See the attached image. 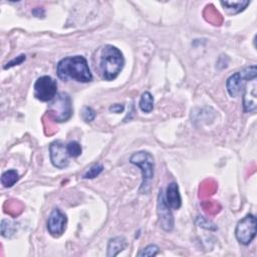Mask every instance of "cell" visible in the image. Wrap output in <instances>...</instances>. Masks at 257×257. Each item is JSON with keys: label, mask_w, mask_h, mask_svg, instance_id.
Here are the masks:
<instances>
[{"label": "cell", "mask_w": 257, "mask_h": 257, "mask_svg": "<svg viewBox=\"0 0 257 257\" xmlns=\"http://www.w3.org/2000/svg\"><path fill=\"white\" fill-rule=\"evenodd\" d=\"M59 78L67 80L72 78L79 82H88L92 79V74L86 59L81 55L68 56L61 59L56 68Z\"/></svg>", "instance_id": "obj_1"}, {"label": "cell", "mask_w": 257, "mask_h": 257, "mask_svg": "<svg viewBox=\"0 0 257 257\" xmlns=\"http://www.w3.org/2000/svg\"><path fill=\"white\" fill-rule=\"evenodd\" d=\"M124 65V58L121 51L112 45H105L101 50L100 69L106 80L115 79Z\"/></svg>", "instance_id": "obj_2"}, {"label": "cell", "mask_w": 257, "mask_h": 257, "mask_svg": "<svg viewBox=\"0 0 257 257\" xmlns=\"http://www.w3.org/2000/svg\"><path fill=\"white\" fill-rule=\"evenodd\" d=\"M130 162L140 168L142 172L143 180L140 187V192L143 194L149 193L155 172V161L153 155L147 151H140L131 156Z\"/></svg>", "instance_id": "obj_3"}, {"label": "cell", "mask_w": 257, "mask_h": 257, "mask_svg": "<svg viewBox=\"0 0 257 257\" xmlns=\"http://www.w3.org/2000/svg\"><path fill=\"white\" fill-rule=\"evenodd\" d=\"M48 117L56 122L68 120L72 115L71 98L66 92H59L48 104Z\"/></svg>", "instance_id": "obj_4"}, {"label": "cell", "mask_w": 257, "mask_h": 257, "mask_svg": "<svg viewBox=\"0 0 257 257\" xmlns=\"http://www.w3.org/2000/svg\"><path fill=\"white\" fill-rule=\"evenodd\" d=\"M256 75H257L256 65L247 66L242 70L232 74L227 79V82H226V86L229 94L232 97L237 96L240 93L241 89L245 86L246 82L256 78Z\"/></svg>", "instance_id": "obj_5"}, {"label": "cell", "mask_w": 257, "mask_h": 257, "mask_svg": "<svg viewBox=\"0 0 257 257\" xmlns=\"http://www.w3.org/2000/svg\"><path fill=\"white\" fill-rule=\"evenodd\" d=\"M256 217L252 214L246 215L241 219L235 229V236L242 245H249L256 236Z\"/></svg>", "instance_id": "obj_6"}, {"label": "cell", "mask_w": 257, "mask_h": 257, "mask_svg": "<svg viewBox=\"0 0 257 257\" xmlns=\"http://www.w3.org/2000/svg\"><path fill=\"white\" fill-rule=\"evenodd\" d=\"M33 88L34 96L40 101H51L57 94V83L48 75L37 78Z\"/></svg>", "instance_id": "obj_7"}, {"label": "cell", "mask_w": 257, "mask_h": 257, "mask_svg": "<svg viewBox=\"0 0 257 257\" xmlns=\"http://www.w3.org/2000/svg\"><path fill=\"white\" fill-rule=\"evenodd\" d=\"M157 213L159 217V223L164 231L170 232L174 228V217L171 208L168 206L165 200V194L161 189L158 195L157 201Z\"/></svg>", "instance_id": "obj_8"}, {"label": "cell", "mask_w": 257, "mask_h": 257, "mask_svg": "<svg viewBox=\"0 0 257 257\" xmlns=\"http://www.w3.org/2000/svg\"><path fill=\"white\" fill-rule=\"evenodd\" d=\"M67 218L58 208H54L47 220V230L53 237L61 236L66 228Z\"/></svg>", "instance_id": "obj_9"}, {"label": "cell", "mask_w": 257, "mask_h": 257, "mask_svg": "<svg viewBox=\"0 0 257 257\" xmlns=\"http://www.w3.org/2000/svg\"><path fill=\"white\" fill-rule=\"evenodd\" d=\"M50 161L52 165L58 169H63L67 167L69 161V155L66 150V145L60 141H55L49 146Z\"/></svg>", "instance_id": "obj_10"}, {"label": "cell", "mask_w": 257, "mask_h": 257, "mask_svg": "<svg viewBox=\"0 0 257 257\" xmlns=\"http://www.w3.org/2000/svg\"><path fill=\"white\" fill-rule=\"evenodd\" d=\"M257 82L256 78L246 82L245 91L243 94V108L245 112H253L257 107Z\"/></svg>", "instance_id": "obj_11"}, {"label": "cell", "mask_w": 257, "mask_h": 257, "mask_svg": "<svg viewBox=\"0 0 257 257\" xmlns=\"http://www.w3.org/2000/svg\"><path fill=\"white\" fill-rule=\"evenodd\" d=\"M165 200L171 209L178 210L181 207L182 199H181V195H180L179 187H178L177 183L173 182L168 185L167 190H166Z\"/></svg>", "instance_id": "obj_12"}, {"label": "cell", "mask_w": 257, "mask_h": 257, "mask_svg": "<svg viewBox=\"0 0 257 257\" xmlns=\"http://www.w3.org/2000/svg\"><path fill=\"white\" fill-rule=\"evenodd\" d=\"M127 243L124 237L122 236H117L114 238H111L108 241V245H107V253L106 255L108 257L110 256H116L119 252H121L125 247H126Z\"/></svg>", "instance_id": "obj_13"}, {"label": "cell", "mask_w": 257, "mask_h": 257, "mask_svg": "<svg viewBox=\"0 0 257 257\" xmlns=\"http://www.w3.org/2000/svg\"><path fill=\"white\" fill-rule=\"evenodd\" d=\"M249 4V1H221V5L230 14H236L243 11Z\"/></svg>", "instance_id": "obj_14"}, {"label": "cell", "mask_w": 257, "mask_h": 257, "mask_svg": "<svg viewBox=\"0 0 257 257\" xmlns=\"http://www.w3.org/2000/svg\"><path fill=\"white\" fill-rule=\"evenodd\" d=\"M140 108L144 112H151L154 108V97L149 91H145L140 99Z\"/></svg>", "instance_id": "obj_15"}, {"label": "cell", "mask_w": 257, "mask_h": 257, "mask_svg": "<svg viewBox=\"0 0 257 257\" xmlns=\"http://www.w3.org/2000/svg\"><path fill=\"white\" fill-rule=\"evenodd\" d=\"M19 180V175L15 170H9L2 174L1 183L3 187L10 188Z\"/></svg>", "instance_id": "obj_16"}, {"label": "cell", "mask_w": 257, "mask_h": 257, "mask_svg": "<svg viewBox=\"0 0 257 257\" xmlns=\"http://www.w3.org/2000/svg\"><path fill=\"white\" fill-rule=\"evenodd\" d=\"M15 231V224L9 220L3 219L1 221V235L3 237H11Z\"/></svg>", "instance_id": "obj_17"}, {"label": "cell", "mask_w": 257, "mask_h": 257, "mask_svg": "<svg viewBox=\"0 0 257 257\" xmlns=\"http://www.w3.org/2000/svg\"><path fill=\"white\" fill-rule=\"evenodd\" d=\"M66 150H67V153H68L69 157H72V158H77L78 156H80L81 151H82L80 145L75 141L67 143L66 144Z\"/></svg>", "instance_id": "obj_18"}, {"label": "cell", "mask_w": 257, "mask_h": 257, "mask_svg": "<svg viewBox=\"0 0 257 257\" xmlns=\"http://www.w3.org/2000/svg\"><path fill=\"white\" fill-rule=\"evenodd\" d=\"M103 170V167L102 165L100 164H95L93 166H91L89 168V170L82 176L83 179H93L95 177H97Z\"/></svg>", "instance_id": "obj_19"}, {"label": "cell", "mask_w": 257, "mask_h": 257, "mask_svg": "<svg viewBox=\"0 0 257 257\" xmlns=\"http://www.w3.org/2000/svg\"><path fill=\"white\" fill-rule=\"evenodd\" d=\"M159 253V247L155 244H150L144 249H142L141 252H139L140 257H145V256H156Z\"/></svg>", "instance_id": "obj_20"}, {"label": "cell", "mask_w": 257, "mask_h": 257, "mask_svg": "<svg viewBox=\"0 0 257 257\" xmlns=\"http://www.w3.org/2000/svg\"><path fill=\"white\" fill-rule=\"evenodd\" d=\"M96 112L94 111L93 108H91L90 106H84L82 108V112H81V116L83 118L84 121L86 122H90L95 118Z\"/></svg>", "instance_id": "obj_21"}, {"label": "cell", "mask_w": 257, "mask_h": 257, "mask_svg": "<svg viewBox=\"0 0 257 257\" xmlns=\"http://www.w3.org/2000/svg\"><path fill=\"white\" fill-rule=\"evenodd\" d=\"M196 223L198 224V226H200L202 228H205V229H208V230H216L217 229V227L212 222H210L209 220H207L204 217L199 216L196 220Z\"/></svg>", "instance_id": "obj_22"}, {"label": "cell", "mask_w": 257, "mask_h": 257, "mask_svg": "<svg viewBox=\"0 0 257 257\" xmlns=\"http://www.w3.org/2000/svg\"><path fill=\"white\" fill-rule=\"evenodd\" d=\"M25 58H26L25 54H20V55L16 56L15 58H13L12 60H10L9 62H7V63L4 65V69H7V68H10V67H12V66L21 64V63L25 60Z\"/></svg>", "instance_id": "obj_23"}, {"label": "cell", "mask_w": 257, "mask_h": 257, "mask_svg": "<svg viewBox=\"0 0 257 257\" xmlns=\"http://www.w3.org/2000/svg\"><path fill=\"white\" fill-rule=\"evenodd\" d=\"M123 109H124V105L121 103H114L109 106V110L115 113H120L123 111Z\"/></svg>", "instance_id": "obj_24"}]
</instances>
